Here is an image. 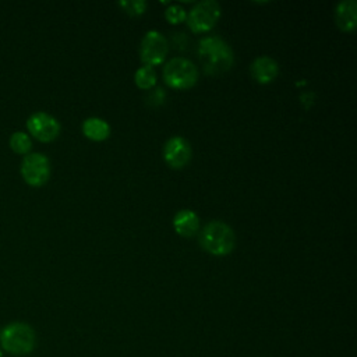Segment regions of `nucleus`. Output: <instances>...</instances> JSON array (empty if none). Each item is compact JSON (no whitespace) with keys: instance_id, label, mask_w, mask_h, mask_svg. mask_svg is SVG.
Masks as SVG:
<instances>
[{"instance_id":"9b49d317","label":"nucleus","mask_w":357,"mask_h":357,"mask_svg":"<svg viewBox=\"0 0 357 357\" xmlns=\"http://www.w3.org/2000/svg\"><path fill=\"white\" fill-rule=\"evenodd\" d=\"M336 25L344 32H353L357 25V3L354 0H343L335 8Z\"/></svg>"},{"instance_id":"20e7f679","label":"nucleus","mask_w":357,"mask_h":357,"mask_svg":"<svg viewBox=\"0 0 357 357\" xmlns=\"http://www.w3.org/2000/svg\"><path fill=\"white\" fill-rule=\"evenodd\" d=\"M198 78V70L192 61L184 57H173L163 67V79L173 89H188Z\"/></svg>"},{"instance_id":"a211bd4d","label":"nucleus","mask_w":357,"mask_h":357,"mask_svg":"<svg viewBox=\"0 0 357 357\" xmlns=\"http://www.w3.org/2000/svg\"><path fill=\"white\" fill-rule=\"evenodd\" d=\"M165 100V91L162 88H156L148 98V103L152 106H159Z\"/></svg>"},{"instance_id":"39448f33","label":"nucleus","mask_w":357,"mask_h":357,"mask_svg":"<svg viewBox=\"0 0 357 357\" xmlns=\"http://www.w3.org/2000/svg\"><path fill=\"white\" fill-rule=\"evenodd\" d=\"M220 17V7L215 0L197 3L187 15L188 26L192 32H206L215 26Z\"/></svg>"},{"instance_id":"ddd939ff","label":"nucleus","mask_w":357,"mask_h":357,"mask_svg":"<svg viewBox=\"0 0 357 357\" xmlns=\"http://www.w3.org/2000/svg\"><path fill=\"white\" fill-rule=\"evenodd\" d=\"M82 132L92 141H103L110 134L109 124L99 117H89L82 123Z\"/></svg>"},{"instance_id":"f257e3e1","label":"nucleus","mask_w":357,"mask_h":357,"mask_svg":"<svg viewBox=\"0 0 357 357\" xmlns=\"http://www.w3.org/2000/svg\"><path fill=\"white\" fill-rule=\"evenodd\" d=\"M198 56L204 71L218 75L227 71L234 60L231 47L219 36H206L198 42Z\"/></svg>"},{"instance_id":"9d476101","label":"nucleus","mask_w":357,"mask_h":357,"mask_svg":"<svg viewBox=\"0 0 357 357\" xmlns=\"http://www.w3.org/2000/svg\"><path fill=\"white\" fill-rule=\"evenodd\" d=\"M250 71H251L252 78L257 82L268 84L278 77L279 66L273 59H271L268 56H261L251 63Z\"/></svg>"},{"instance_id":"f3484780","label":"nucleus","mask_w":357,"mask_h":357,"mask_svg":"<svg viewBox=\"0 0 357 357\" xmlns=\"http://www.w3.org/2000/svg\"><path fill=\"white\" fill-rule=\"evenodd\" d=\"M165 15H166V20L169 22H172V24H180V22H183L187 18L185 10L181 6H178V4L167 7Z\"/></svg>"},{"instance_id":"f8f14e48","label":"nucleus","mask_w":357,"mask_h":357,"mask_svg":"<svg viewBox=\"0 0 357 357\" xmlns=\"http://www.w3.org/2000/svg\"><path fill=\"white\" fill-rule=\"evenodd\" d=\"M173 227L177 234L183 237H191L199 229V218L194 211L181 209L174 215Z\"/></svg>"},{"instance_id":"2eb2a0df","label":"nucleus","mask_w":357,"mask_h":357,"mask_svg":"<svg viewBox=\"0 0 357 357\" xmlns=\"http://www.w3.org/2000/svg\"><path fill=\"white\" fill-rule=\"evenodd\" d=\"M8 142H10L11 149L21 155H26L29 152V149L32 148V139L25 131H14L10 135Z\"/></svg>"},{"instance_id":"4468645a","label":"nucleus","mask_w":357,"mask_h":357,"mask_svg":"<svg viewBox=\"0 0 357 357\" xmlns=\"http://www.w3.org/2000/svg\"><path fill=\"white\" fill-rule=\"evenodd\" d=\"M135 85L141 89H151L156 84V73L151 66H142L135 71Z\"/></svg>"},{"instance_id":"6e6552de","label":"nucleus","mask_w":357,"mask_h":357,"mask_svg":"<svg viewBox=\"0 0 357 357\" xmlns=\"http://www.w3.org/2000/svg\"><path fill=\"white\" fill-rule=\"evenodd\" d=\"M26 128L31 135L42 142H50L60 134L59 120L46 112L32 113L26 119Z\"/></svg>"},{"instance_id":"dca6fc26","label":"nucleus","mask_w":357,"mask_h":357,"mask_svg":"<svg viewBox=\"0 0 357 357\" xmlns=\"http://www.w3.org/2000/svg\"><path fill=\"white\" fill-rule=\"evenodd\" d=\"M119 6L128 14V15H132V17H137V15H141L146 11V1L144 0H130V1H120Z\"/></svg>"},{"instance_id":"423d86ee","label":"nucleus","mask_w":357,"mask_h":357,"mask_svg":"<svg viewBox=\"0 0 357 357\" xmlns=\"http://www.w3.org/2000/svg\"><path fill=\"white\" fill-rule=\"evenodd\" d=\"M22 178L33 187H39L49 180L50 162L45 153L31 152L26 153L21 162Z\"/></svg>"},{"instance_id":"6ab92c4d","label":"nucleus","mask_w":357,"mask_h":357,"mask_svg":"<svg viewBox=\"0 0 357 357\" xmlns=\"http://www.w3.org/2000/svg\"><path fill=\"white\" fill-rule=\"evenodd\" d=\"M0 357H3V351L1 350H0Z\"/></svg>"},{"instance_id":"f03ea898","label":"nucleus","mask_w":357,"mask_h":357,"mask_svg":"<svg viewBox=\"0 0 357 357\" xmlns=\"http://www.w3.org/2000/svg\"><path fill=\"white\" fill-rule=\"evenodd\" d=\"M0 344L8 354L26 356L35 349L36 335L31 325L20 321L11 322L0 331Z\"/></svg>"},{"instance_id":"7ed1b4c3","label":"nucleus","mask_w":357,"mask_h":357,"mask_svg":"<svg viewBox=\"0 0 357 357\" xmlns=\"http://www.w3.org/2000/svg\"><path fill=\"white\" fill-rule=\"evenodd\" d=\"M199 244L209 254L223 257L233 251L236 236L227 223L222 220H212L204 226L199 234Z\"/></svg>"},{"instance_id":"0eeeda50","label":"nucleus","mask_w":357,"mask_h":357,"mask_svg":"<svg viewBox=\"0 0 357 357\" xmlns=\"http://www.w3.org/2000/svg\"><path fill=\"white\" fill-rule=\"evenodd\" d=\"M167 50V39L158 31H149L141 40V61L144 63V66H158L166 59Z\"/></svg>"},{"instance_id":"1a4fd4ad","label":"nucleus","mask_w":357,"mask_h":357,"mask_svg":"<svg viewBox=\"0 0 357 357\" xmlns=\"http://www.w3.org/2000/svg\"><path fill=\"white\" fill-rule=\"evenodd\" d=\"M165 162L173 169H183L191 159V146L181 137H172L163 146Z\"/></svg>"}]
</instances>
